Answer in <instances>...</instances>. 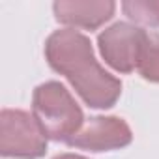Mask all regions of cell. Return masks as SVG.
I'll return each instance as SVG.
<instances>
[{
    "instance_id": "1",
    "label": "cell",
    "mask_w": 159,
    "mask_h": 159,
    "mask_svg": "<svg viewBox=\"0 0 159 159\" xmlns=\"http://www.w3.org/2000/svg\"><path fill=\"white\" fill-rule=\"evenodd\" d=\"M45 58L71 83L88 107L111 109L122 94V83L96 60L90 39L79 30L52 32L45 41Z\"/></svg>"
},
{
    "instance_id": "2",
    "label": "cell",
    "mask_w": 159,
    "mask_h": 159,
    "mask_svg": "<svg viewBox=\"0 0 159 159\" xmlns=\"http://www.w3.org/2000/svg\"><path fill=\"white\" fill-rule=\"evenodd\" d=\"M32 112L45 137L58 142H67L84 125L83 109L56 81L43 83L34 90Z\"/></svg>"
},
{
    "instance_id": "3",
    "label": "cell",
    "mask_w": 159,
    "mask_h": 159,
    "mask_svg": "<svg viewBox=\"0 0 159 159\" xmlns=\"http://www.w3.org/2000/svg\"><path fill=\"white\" fill-rule=\"evenodd\" d=\"M47 152V137L34 114L19 109L0 112V153L4 157L39 159Z\"/></svg>"
},
{
    "instance_id": "4",
    "label": "cell",
    "mask_w": 159,
    "mask_h": 159,
    "mask_svg": "<svg viewBox=\"0 0 159 159\" xmlns=\"http://www.w3.org/2000/svg\"><path fill=\"white\" fill-rule=\"evenodd\" d=\"M144 34V30L129 23H114L98 36L101 56L112 69L120 73H131L137 69Z\"/></svg>"
},
{
    "instance_id": "5",
    "label": "cell",
    "mask_w": 159,
    "mask_h": 159,
    "mask_svg": "<svg viewBox=\"0 0 159 159\" xmlns=\"http://www.w3.org/2000/svg\"><path fill=\"white\" fill-rule=\"evenodd\" d=\"M133 133L129 125L116 116H92L75 137H71L66 144L79 150L88 152H109L120 150L131 144Z\"/></svg>"
},
{
    "instance_id": "6",
    "label": "cell",
    "mask_w": 159,
    "mask_h": 159,
    "mask_svg": "<svg viewBox=\"0 0 159 159\" xmlns=\"http://www.w3.org/2000/svg\"><path fill=\"white\" fill-rule=\"evenodd\" d=\"M114 10L116 4L112 0H86V2L58 0L52 4V11L58 23L84 30L99 28L114 15Z\"/></svg>"
},
{
    "instance_id": "7",
    "label": "cell",
    "mask_w": 159,
    "mask_h": 159,
    "mask_svg": "<svg viewBox=\"0 0 159 159\" xmlns=\"http://www.w3.org/2000/svg\"><path fill=\"white\" fill-rule=\"evenodd\" d=\"M137 71L146 81L159 83V34L157 32H146L144 34Z\"/></svg>"
},
{
    "instance_id": "8",
    "label": "cell",
    "mask_w": 159,
    "mask_h": 159,
    "mask_svg": "<svg viewBox=\"0 0 159 159\" xmlns=\"http://www.w3.org/2000/svg\"><path fill=\"white\" fill-rule=\"evenodd\" d=\"M124 13L144 26H159V2H140V0H131V2L122 4Z\"/></svg>"
},
{
    "instance_id": "9",
    "label": "cell",
    "mask_w": 159,
    "mask_h": 159,
    "mask_svg": "<svg viewBox=\"0 0 159 159\" xmlns=\"http://www.w3.org/2000/svg\"><path fill=\"white\" fill-rule=\"evenodd\" d=\"M54 159H86V157H83V155H75V153H60V155H56Z\"/></svg>"
}]
</instances>
